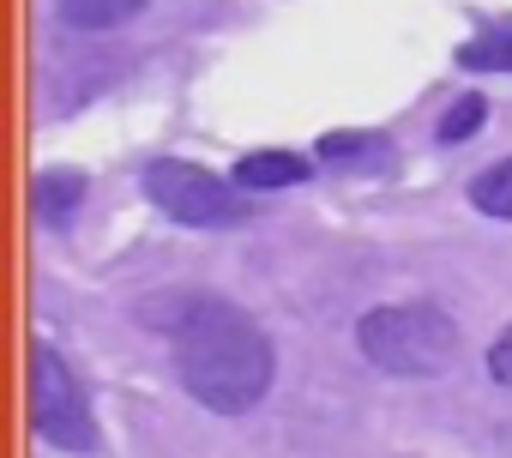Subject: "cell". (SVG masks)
I'll list each match as a JSON object with an SVG mask.
<instances>
[{"instance_id": "5b68a950", "label": "cell", "mask_w": 512, "mask_h": 458, "mask_svg": "<svg viewBox=\"0 0 512 458\" xmlns=\"http://www.w3.org/2000/svg\"><path fill=\"white\" fill-rule=\"evenodd\" d=\"M235 181L253 187V193L296 187V181H308V157H290V151H253V157L235 163Z\"/></svg>"}, {"instance_id": "52a82bcc", "label": "cell", "mask_w": 512, "mask_h": 458, "mask_svg": "<svg viewBox=\"0 0 512 458\" xmlns=\"http://www.w3.org/2000/svg\"><path fill=\"white\" fill-rule=\"evenodd\" d=\"M458 67H482V73H512V25H494L470 43H458Z\"/></svg>"}, {"instance_id": "7a4b0ae2", "label": "cell", "mask_w": 512, "mask_h": 458, "mask_svg": "<svg viewBox=\"0 0 512 458\" xmlns=\"http://www.w3.org/2000/svg\"><path fill=\"white\" fill-rule=\"evenodd\" d=\"M356 344L374 368H386L398 380H428L458 362V326L428 302H392V308L362 314Z\"/></svg>"}, {"instance_id": "ba28073f", "label": "cell", "mask_w": 512, "mask_h": 458, "mask_svg": "<svg viewBox=\"0 0 512 458\" xmlns=\"http://www.w3.org/2000/svg\"><path fill=\"white\" fill-rule=\"evenodd\" d=\"M470 199H476V211H488V217H512V157L494 163V169L470 187Z\"/></svg>"}, {"instance_id": "3957f363", "label": "cell", "mask_w": 512, "mask_h": 458, "mask_svg": "<svg viewBox=\"0 0 512 458\" xmlns=\"http://www.w3.org/2000/svg\"><path fill=\"white\" fill-rule=\"evenodd\" d=\"M31 422L49 446L61 452H91L97 446V422H91V404L73 380V368L49 350V344H31Z\"/></svg>"}, {"instance_id": "7c38bea8", "label": "cell", "mask_w": 512, "mask_h": 458, "mask_svg": "<svg viewBox=\"0 0 512 458\" xmlns=\"http://www.w3.org/2000/svg\"><path fill=\"white\" fill-rule=\"evenodd\" d=\"M488 374H494L500 386H512V326L494 338V350H488Z\"/></svg>"}, {"instance_id": "277c9868", "label": "cell", "mask_w": 512, "mask_h": 458, "mask_svg": "<svg viewBox=\"0 0 512 458\" xmlns=\"http://www.w3.org/2000/svg\"><path fill=\"white\" fill-rule=\"evenodd\" d=\"M145 193H151L157 211H169L175 223H193V229L229 223V217L241 211L235 193H229V181H217V175L199 169V163H175V157H163V163L145 169Z\"/></svg>"}, {"instance_id": "30bf717a", "label": "cell", "mask_w": 512, "mask_h": 458, "mask_svg": "<svg viewBox=\"0 0 512 458\" xmlns=\"http://www.w3.org/2000/svg\"><path fill=\"white\" fill-rule=\"evenodd\" d=\"M362 151H380L374 139H356V133H326L320 139V157L326 163H350V157H362Z\"/></svg>"}, {"instance_id": "8992f818", "label": "cell", "mask_w": 512, "mask_h": 458, "mask_svg": "<svg viewBox=\"0 0 512 458\" xmlns=\"http://www.w3.org/2000/svg\"><path fill=\"white\" fill-rule=\"evenodd\" d=\"M55 7H61V19L73 31H115L145 7V0H55Z\"/></svg>"}, {"instance_id": "6da1fadb", "label": "cell", "mask_w": 512, "mask_h": 458, "mask_svg": "<svg viewBox=\"0 0 512 458\" xmlns=\"http://www.w3.org/2000/svg\"><path fill=\"white\" fill-rule=\"evenodd\" d=\"M169 350H175V374L181 386L223 416H241L266 398L272 386V344L235 302L223 296H199L175 314L169 326Z\"/></svg>"}, {"instance_id": "8fae6325", "label": "cell", "mask_w": 512, "mask_h": 458, "mask_svg": "<svg viewBox=\"0 0 512 458\" xmlns=\"http://www.w3.org/2000/svg\"><path fill=\"white\" fill-rule=\"evenodd\" d=\"M73 199H79V181H73V175H43V205H49L55 217H61Z\"/></svg>"}, {"instance_id": "9c48e42d", "label": "cell", "mask_w": 512, "mask_h": 458, "mask_svg": "<svg viewBox=\"0 0 512 458\" xmlns=\"http://www.w3.org/2000/svg\"><path fill=\"white\" fill-rule=\"evenodd\" d=\"M482 115H488V103H482V97H458V103H452V115L440 121V139H452V145H458V139H470V133L482 127Z\"/></svg>"}]
</instances>
